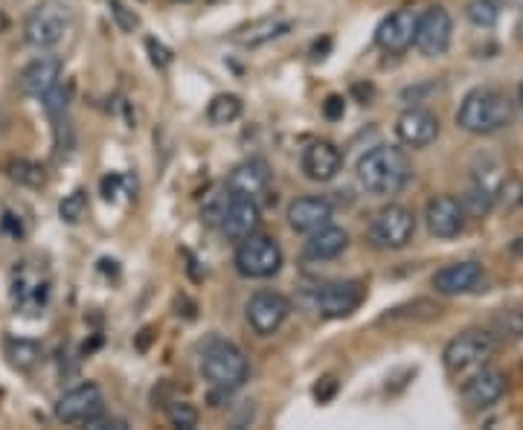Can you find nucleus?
Returning <instances> with one entry per match:
<instances>
[{
    "label": "nucleus",
    "mask_w": 523,
    "mask_h": 430,
    "mask_svg": "<svg viewBox=\"0 0 523 430\" xmlns=\"http://www.w3.org/2000/svg\"><path fill=\"white\" fill-rule=\"evenodd\" d=\"M410 175L413 166L396 146H375L358 160V184L370 195H399Z\"/></svg>",
    "instance_id": "obj_1"
},
{
    "label": "nucleus",
    "mask_w": 523,
    "mask_h": 430,
    "mask_svg": "<svg viewBox=\"0 0 523 430\" xmlns=\"http://www.w3.org/2000/svg\"><path fill=\"white\" fill-rule=\"evenodd\" d=\"M515 108L509 102V96L494 88H477L462 99L460 111H457V125L468 134H497L506 125L512 123Z\"/></svg>",
    "instance_id": "obj_2"
},
{
    "label": "nucleus",
    "mask_w": 523,
    "mask_h": 430,
    "mask_svg": "<svg viewBox=\"0 0 523 430\" xmlns=\"http://www.w3.org/2000/svg\"><path fill=\"white\" fill-rule=\"evenodd\" d=\"M497 340L492 338V332L483 329H465L457 338L448 340L445 352H442V364L448 369L451 378L465 381L471 378L477 369H483L492 361Z\"/></svg>",
    "instance_id": "obj_3"
},
{
    "label": "nucleus",
    "mask_w": 523,
    "mask_h": 430,
    "mask_svg": "<svg viewBox=\"0 0 523 430\" xmlns=\"http://www.w3.org/2000/svg\"><path fill=\"white\" fill-rule=\"evenodd\" d=\"M201 372L204 378L230 393V390H239L250 375V364H247V355L230 340H210L204 349H201Z\"/></svg>",
    "instance_id": "obj_4"
},
{
    "label": "nucleus",
    "mask_w": 523,
    "mask_h": 430,
    "mask_svg": "<svg viewBox=\"0 0 523 430\" xmlns=\"http://www.w3.org/2000/svg\"><path fill=\"white\" fill-rule=\"evenodd\" d=\"M70 30V6L64 0H41L24 21V38L35 50H50Z\"/></svg>",
    "instance_id": "obj_5"
},
{
    "label": "nucleus",
    "mask_w": 523,
    "mask_h": 430,
    "mask_svg": "<svg viewBox=\"0 0 523 430\" xmlns=\"http://www.w3.org/2000/svg\"><path fill=\"white\" fill-rule=\"evenodd\" d=\"M364 297H367L364 282L340 279V282H323V285L311 288L308 291V306L326 320H340V317H349L352 311H358Z\"/></svg>",
    "instance_id": "obj_6"
},
{
    "label": "nucleus",
    "mask_w": 523,
    "mask_h": 430,
    "mask_svg": "<svg viewBox=\"0 0 523 430\" xmlns=\"http://www.w3.org/2000/svg\"><path fill=\"white\" fill-rule=\"evenodd\" d=\"M236 271L247 279H268L279 274L282 268V250H279L277 239L265 236V233H250L247 239L236 247Z\"/></svg>",
    "instance_id": "obj_7"
},
{
    "label": "nucleus",
    "mask_w": 523,
    "mask_h": 430,
    "mask_svg": "<svg viewBox=\"0 0 523 430\" xmlns=\"http://www.w3.org/2000/svg\"><path fill=\"white\" fill-rule=\"evenodd\" d=\"M416 215L401 204H387L370 221V242L378 250H401L413 242Z\"/></svg>",
    "instance_id": "obj_8"
},
{
    "label": "nucleus",
    "mask_w": 523,
    "mask_h": 430,
    "mask_svg": "<svg viewBox=\"0 0 523 430\" xmlns=\"http://www.w3.org/2000/svg\"><path fill=\"white\" fill-rule=\"evenodd\" d=\"M50 300V277L32 262H18L12 271V303L21 314H41Z\"/></svg>",
    "instance_id": "obj_9"
},
{
    "label": "nucleus",
    "mask_w": 523,
    "mask_h": 430,
    "mask_svg": "<svg viewBox=\"0 0 523 430\" xmlns=\"http://www.w3.org/2000/svg\"><path fill=\"white\" fill-rule=\"evenodd\" d=\"M247 323L256 335L268 338L282 329V323L288 320L291 314V300L282 297L279 291H256L245 306Z\"/></svg>",
    "instance_id": "obj_10"
},
{
    "label": "nucleus",
    "mask_w": 523,
    "mask_h": 430,
    "mask_svg": "<svg viewBox=\"0 0 523 430\" xmlns=\"http://www.w3.org/2000/svg\"><path fill=\"white\" fill-rule=\"evenodd\" d=\"M262 224V213H259V204L247 195H236L227 189V201H224V210L218 218V227L221 233L230 239V242H242L250 233H256Z\"/></svg>",
    "instance_id": "obj_11"
},
{
    "label": "nucleus",
    "mask_w": 523,
    "mask_h": 430,
    "mask_svg": "<svg viewBox=\"0 0 523 430\" xmlns=\"http://www.w3.org/2000/svg\"><path fill=\"white\" fill-rule=\"evenodd\" d=\"M451 32H454V21L448 15V9L442 6H428L419 21H416V38L413 44L419 47L422 56H442L451 47Z\"/></svg>",
    "instance_id": "obj_12"
},
{
    "label": "nucleus",
    "mask_w": 523,
    "mask_h": 430,
    "mask_svg": "<svg viewBox=\"0 0 523 430\" xmlns=\"http://www.w3.org/2000/svg\"><path fill=\"white\" fill-rule=\"evenodd\" d=\"M105 413V396L96 384H79L70 393H64L56 404V416L64 425H91Z\"/></svg>",
    "instance_id": "obj_13"
},
{
    "label": "nucleus",
    "mask_w": 523,
    "mask_h": 430,
    "mask_svg": "<svg viewBox=\"0 0 523 430\" xmlns=\"http://www.w3.org/2000/svg\"><path fill=\"white\" fill-rule=\"evenodd\" d=\"M416 21H419V12H413L410 6L396 9L393 15H387V18L378 24V30H375V44H378L384 53L399 56V53H404V50L413 44V38H416Z\"/></svg>",
    "instance_id": "obj_14"
},
{
    "label": "nucleus",
    "mask_w": 523,
    "mask_h": 430,
    "mask_svg": "<svg viewBox=\"0 0 523 430\" xmlns=\"http://www.w3.org/2000/svg\"><path fill=\"white\" fill-rule=\"evenodd\" d=\"M503 393H506V375L500 369L489 367V364L477 369L462 384V399L471 410H489L492 404L503 399Z\"/></svg>",
    "instance_id": "obj_15"
},
{
    "label": "nucleus",
    "mask_w": 523,
    "mask_h": 430,
    "mask_svg": "<svg viewBox=\"0 0 523 430\" xmlns=\"http://www.w3.org/2000/svg\"><path fill=\"white\" fill-rule=\"evenodd\" d=\"M425 224H428V233L436 239L460 236L462 227H465V207H462L460 198H454V195L431 198L428 210H425Z\"/></svg>",
    "instance_id": "obj_16"
},
{
    "label": "nucleus",
    "mask_w": 523,
    "mask_h": 430,
    "mask_svg": "<svg viewBox=\"0 0 523 430\" xmlns=\"http://www.w3.org/2000/svg\"><path fill=\"white\" fill-rule=\"evenodd\" d=\"M396 134L404 146L410 149H425L439 137V120L428 108H407L396 123Z\"/></svg>",
    "instance_id": "obj_17"
},
{
    "label": "nucleus",
    "mask_w": 523,
    "mask_h": 430,
    "mask_svg": "<svg viewBox=\"0 0 523 430\" xmlns=\"http://www.w3.org/2000/svg\"><path fill=\"white\" fill-rule=\"evenodd\" d=\"M332 215H335L332 201H326L320 195H306V198L291 201V207H288V224L297 233H314V230L332 224Z\"/></svg>",
    "instance_id": "obj_18"
},
{
    "label": "nucleus",
    "mask_w": 523,
    "mask_h": 430,
    "mask_svg": "<svg viewBox=\"0 0 523 430\" xmlns=\"http://www.w3.org/2000/svg\"><path fill=\"white\" fill-rule=\"evenodd\" d=\"M59 79H62V62L56 56H41V59H35L21 70L18 88L32 99H41L59 85Z\"/></svg>",
    "instance_id": "obj_19"
},
{
    "label": "nucleus",
    "mask_w": 523,
    "mask_h": 430,
    "mask_svg": "<svg viewBox=\"0 0 523 430\" xmlns=\"http://www.w3.org/2000/svg\"><path fill=\"white\" fill-rule=\"evenodd\" d=\"M340 166H343V154L329 140H317L303 152V172H306L308 181L329 184L340 172Z\"/></svg>",
    "instance_id": "obj_20"
},
{
    "label": "nucleus",
    "mask_w": 523,
    "mask_h": 430,
    "mask_svg": "<svg viewBox=\"0 0 523 430\" xmlns=\"http://www.w3.org/2000/svg\"><path fill=\"white\" fill-rule=\"evenodd\" d=\"M480 279H483L480 262H471V259H468V262H454V265H445L442 271H436L433 288H436V294L454 297V294L474 291V288L480 285Z\"/></svg>",
    "instance_id": "obj_21"
},
{
    "label": "nucleus",
    "mask_w": 523,
    "mask_h": 430,
    "mask_svg": "<svg viewBox=\"0 0 523 430\" xmlns=\"http://www.w3.org/2000/svg\"><path fill=\"white\" fill-rule=\"evenodd\" d=\"M227 189L236 192V195H247V198H259L271 189V169L265 160H245L239 163L233 172H230V181Z\"/></svg>",
    "instance_id": "obj_22"
},
{
    "label": "nucleus",
    "mask_w": 523,
    "mask_h": 430,
    "mask_svg": "<svg viewBox=\"0 0 523 430\" xmlns=\"http://www.w3.org/2000/svg\"><path fill=\"white\" fill-rule=\"evenodd\" d=\"M346 245H349V233L343 227L326 224V227L311 233V239L303 247V256L308 262H329V259H338Z\"/></svg>",
    "instance_id": "obj_23"
},
{
    "label": "nucleus",
    "mask_w": 523,
    "mask_h": 430,
    "mask_svg": "<svg viewBox=\"0 0 523 430\" xmlns=\"http://www.w3.org/2000/svg\"><path fill=\"white\" fill-rule=\"evenodd\" d=\"M288 30H291V24L282 21V18H259V21L233 32V41L242 44V47H262V44L274 41L279 35H285Z\"/></svg>",
    "instance_id": "obj_24"
},
{
    "label": "nucleus",
    "mask_w": 523,
    "mask_h": 430,
    "mask_svg": "<svg viewBox=\"0 0 523 430\" xmlns=\"http://www.w3.org/2000/svg\"><path fill=\"white\" fill-rule=\"evenodd\" d=\"M492 338L521 340L523 338V308H503L492 320Z\"/></svg>",
    "instance_id": "obj_25"
},
{
    "label": "nucleus",
    "mask_w": 523,
    "mask_h": 430,
    "mask_svg": "<svg viewBox=\"0 0 523 430\" xmlns=\"http://www.w3.org/2000/svg\"><path fill=\"white\" fill-rule=\"evenodd\" d=\"M6 358L15 369H32L41 358V346L35 340L9 338L6 340Z\"/></svg>",
    "instance_id": "obj_26"
},
{
    "label": "nucleus",
    "mask_w": 523,
    "mask_h": 430,
    "mask_svg": "<svg viewBox=\"0 0 523 430\" xmlns=\"http://www.w3.org/2000/svg\"><path fill=\"white\" fill-rule=\"evenodd\" d=\"M239 117H242V99L233 96V93H221L207 108V120L213 125H227L239 120Z\"/></svg>",
    "instance_id": "obj_27"
},
{
    "label": "nucleus",
    "mask_w": 523,
    "mask_h": 430,
    "mask_svg": "<svg viewBox=\"0 0 523 430\" xmlns=\"http://www.w3.org/2000/svg\"><path fill=\"white\" fill-rule=\"evenodd\" d=\"M465 15H468V21H471L474 27L489 30V27L497 24V18H500V3H497V0H471V3L465 6Z\"/></svg>",
    "instance_id": "obj_28"
},
{
    "label": "nucleus",
    "mask_w": 523,
    "mask_h": 430,
    "mask_svg": "<svg viewBox=\"0 0 523 430\" xmlns=\"http://www.w3.org/2000/svg\"><path fill=\"white\" fill-rule=\"evenodd\" d=\"M9 178H12V181H18V184L32 186V189L44 186V181H47V175H44V166H38V163H30V160H15V163L9 166Z\"/></svg>",
    "instance_id": "obj_29"
},
{
    "label": "nucleus",
    "mask_w": 523,
    "mask_h": 430,
    "mask_svg": "<svg viewBox=\"0 0 523 430\" xmlns=\"http://www.w3.org/2000/svg\"><path fill=\"white\" fill-rule=\"evenodd\" d=\"M85 210H88V195H85V189L70 192L62 204H59V215H62V221H67V224H79V221L85 218Z\"/></svg>",
    "instance_id": "obj_30"
},
{
    "label": "nucleus",
    "mask_w": 523,
    "mask_h": 430,
    "mask_svg": "<svg viewBox=\"0 0 523 430\" xmlns=\"http://www.w3.org/2000/svg\"><path fill=\"white\" fill-rule=\"evenodd\" d=\"M169 422H172L175 428L192 430L198 425V410H195L192 404H186V401H175V404L169 407Z\"/></svg>",
    "instance_id": "obj_31"
},
{
    "label": "nucleus",
    "mask_w": 523,
    "mask_h": 430,
    "mask_svg": "<svg viewBox=\"0 0 523 430\" xmlns=\"http://www.w3.org/2000/svg\"><path fill=\"white\" fill-rule=\"evenodd\" d=\"M67 99H70V88H62V85H56L47 96H41V102H44V108L50 114H62L64 108H67Z\"/></svg>",
    "instance_id": "obj_32"
},
{
    "label": "nucleus",
    "mask_w": 523,
    "mask_h": 430,
    "mask_svg": "<svg viewBox=\"0 0 523 430\" xmlns=\"http://www.w3.org/2000/svg\"><path fill=\"white\" fill-rule=\"evenodd\" d=\"M111 15L117 18L120 30H125V32H134L137 30V24H140V21H137V15H134V12H128V9H125V3H120V0H111Z\"/></svg>",
    "instance_id": "obj_33"
},
{
    "label": "nucleus",
    "mask_w": 523,
    "mask_h": 430,
    "mask_svg": "<svg viewBox=\"0 0 523 430\" xmlns=\"http://www.w3.org/2000/svg\"><path fill=\"white\" fill-rule=\"evenodd\" d=\"M343 114H346V102H343V96L332 93V96L323 102V117L332 120V123H338V120H343Z\"/></svg>",
    "instance_id": "obj_34"
},
{
    "label": "nucleus",
    "mask_w": 523,
    "mask_h": 430,
    "mask_svg": "<svg viewBox=\"0 0 523 430\" xmlns=\"http://www.w3.org/2000/svg\"><path fill=\"white\" fill-rule=\"evenodd\" d=\"M146 47H149V53H152V62L157 64V67H169L172 64V53L160 44V41H154V38H149L146 41Z\"/></svg>",
    "instance_id": "obj_35"
},
{
    "label": "nucleus",
    "mask_w": 523,
    "mask_h": 430,
    "mask_svg": "<svg viewBox=\"0 0 523 430\" xmlns=\"http://www.w3.org/2000/svg\"><path fill=\"white\" fill-rule=\"evenodd\" d=\"M125 184L123 175H111V178H105L102 181V195L108 198V201H117V195H120V186Z\"/></svg>",
    "instance_id": "obj_36"
},
{
    "label": "nucleus",
    "mask_w": 523,
    "mask_h": 430,
    "mask_svg": "<svg viewBox=\"0 0 523 430\" xmlns=\"http://www.w3.org/2000/svg\"><path fill=\"white\" fill-rule=\"evenodd\" d=\"M335 390H338V381L335 378H323V384L314 387V396H317V401H329L335 396Z\"/></svg>",
    "instance_id": "obj_37"
},
{
    "label": "nucleus",
    "mask_w": 523,
    "mask_h": 430,
    "mask_svg": "<svg viewBox=\"0 0 523 430\" xmlns=\"http://www.w3.org/2000/svg\"><path fill=\"white\" fill-rule=\"evenodd\" d=\"M3 230H6L9 236H15V239H21V236H24V224L18 221V215H12V213L3 215Z\"/></svg>",
    "instance_id": "obj_38"
},
{
    "label": "nucleus",
    "mask_w": 523,
    "mask_h": 430,
    "mask_svg": "<svg viewBox=\"0 0 523 430\" xmlns=\"http://www.w3.org/2000/svg\"><path fill=\"white\" fill-rule=\"evenodd\" d=\"M91 430H125L128 428V422H123V419H93L91 425H88Z\"/></svg>",
    "instance_id": "obj_39"
},
{
    "label": "nucleus",
    "mask_w": 523,
    "mask_h": 430,
    "mask_svg": "<svg viewBox=\"0 0 523 430\" xmlns=\"http://www.w3.org/2000/svg\"><path fill=\"white\" fill-rule=\"evenodd\" d=\"M518 96H521V105H523V82H521V88H518Z\"/></svg>",
    "instance_id": "obj_40"
}]
</instances>
